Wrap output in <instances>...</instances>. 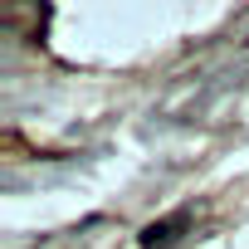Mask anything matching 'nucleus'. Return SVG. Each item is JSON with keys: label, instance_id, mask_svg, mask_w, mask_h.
Returning a JSON list of instances; mask_svg holds the SVG:
<instances>
[{"label": "nucleus", "instance_id": "1", "mask_svg": "<svg viewBox=\"0 0 249 249\" xmlns=\"http://www.w3.org/2000/svg\"><path fill=\"white\" fill-rule=\"evenodd\" d=\"M186 225H191V210H176L171 220H157V225H147V230H142V249H166V244H171V239H176Z\"/></svg>", "mask_w": 249, "mask_h": 249}]
</instances>
